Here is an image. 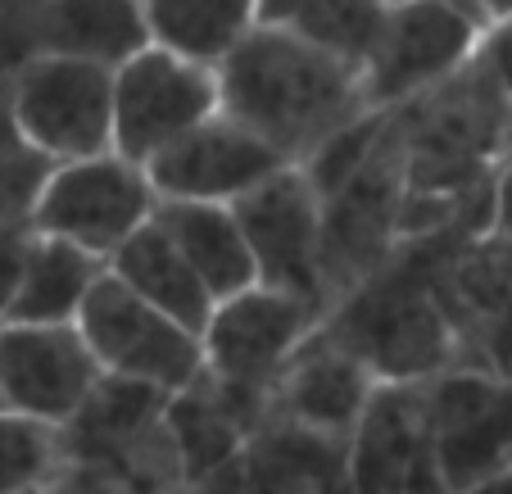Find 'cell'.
<instances>
[{
  "label": "cell",
  "mask_w": 512,
  "mask_h": 494,
  "mask_svg": "<svg viewBox=\"0 0 512 494\" xmlns=\"http://www.w3.org/2000/svg\"><path fill=\"white\" fill-rule=\"evenodd\" d=\"M236 223L254 254V272L263 286L304 295L322 304L331 318L327 272H322V195L304 177L300 164H286L232 204Z\"/></svg>",
  "instance_id": "obj_9"
},
{
  "label": "cell",
  "mask_w": 512,
  "mask_h": 494,
  "mask_svg": "<svg viewBox=\"0 0 512 494\" xmlns=\"http://www.w3.org/2000/svg\"><path fill=\"white\" fill-rule=\"evenodd\" d=\"M485 23L449 0H390L358 68L363 109H399L440 87L476 55Z\"/></svg>",
  "instance_id": "obj_4"
},
{
  "label": "cell",
  "mask_w": 512,
  "mask_h": 494,
  "mask_svg": "<svg viewBox=\"0 0 512 494\" xmlns=\"http://www.w3.org/2000/svg\"><path fill=\"white\" fill-rule=\"evenodd\" d=\"M372 390H377V372L358 359L349 345H331V340H309V345L290 359L281 381L272 386V417L286 427H300L309 436L340 440L345 445L354 436L358 417L368 408Z\"/></svg>",
  "instance_id": "obj_12"
},
{
  "label": "cell",
  "mask_w": 512,
  "mask_h": 494,
  "mask_svg": "<svg viewBox=\"0 0 512 494\" xmlns=\"http://www.w3.org/2000/svg\"><path fill=\"white\" fill-rule=\"evenodd\" d=\"M100 377L73 322H0V408L68 427Z\"/></svg>",
  "instance_id": "obj_10"
},
{
  "label": "cell",
  "mask_w": 512,
  "mask_h": 494,
  "mask_svg": "<svg viewBox=\"0 0 512 494\" xmlns=\"http://www.w3.org/2000/svg\"><path fill=\"white\" fill-rule=\"evenodd\" d=\"M105 268L123 281L127 291H136L145 304H155L159 313H168V318H177L182 327H191L195 336L204 331V322H209V313H213V295H209V286L195 277V268L182 259V250L168 241V232L155 218L136 227L105 259Z\"/></svg>",
  "instance_id": "obj_14"
},
{
  "label": "cell",
  "mask_w": 512,
  "mask_h": 494,
  "mask_svg": "<svg viewBox=\"0 0 512 494\" xmlns=\"http://www.w3.org/2000/svg\"><path fill=\"white\" fill-rule=\"evenodd\" d=\"M150 46L218 68L259 23V0H141Z\"/></svg>",
  "instance_id": "obj_17"
},
{
  "label": "cell",
  "mask_w": 512,
  "mask_h": 494,
  "mask_svg": "<svg viewBox=\"0 0 512 494\" xmlns=\"http://www.w3.org/2000/svg\"><path fill=\"white\" fill-rule=\"evenodd\" d=\"M454 494H512V463H503V467H494V472L476 476V481H467L463 490H454Z\"/></svg>",
  "instance_id": "obj_24"
},
{
  "label": "cell",
  "mask_w": 512,
  "mask_h": 494,
  "mask_svg": "<svg viewBox=\"0 0 512 494\" xmlns=\"http://www.w3.org/2000/svg\"><path fill=\"white\" fill-rule=\"evenodd\" d=\"M41 55V0H0V82Z\"/></svg>",
  "instance_id": "obj_21"
},
{
  "label": "cell",
  "mask_w": 512,
  "mask_h": 494,
  "mask_svg": "<svg viewBox=\"0 0 512 494\" xmlns=\"http://www.w3.org/2000/svg\"><path fill=\"white\" fill-rule=\"evenodd\" d=\"M100 272H105V259L68 241H55V236L32 232L10 309L0 322H73Z\"/></svg>",
  "instance_id": "obj_16"
},
{
  "label": "cell",
  "mask_w": 512,
  "mask_h": 494,
  "mask_svg": "<svg viewBox=\"0 0 512 494\" xmlns=\"http://www.w3.org/2000/svg\"><path fill=\"white\" fill-rule=\"evenodd\" d=\"M508 463H512V454H508Z\"/></svg>",
  "instance_id": "obj_28"
},
{
  "label": "cell",
  "mask_w": 512,
  "mask_h": 494,
  "mask_svg": "<svg viewBox=\"0 0 512 494\" xmlns=\"http://www.w3.org/2000/svg\"><path fill=\"white\" fill-rule=\"evenodd\" d=\"M286 159L259 141L236 118L213 114L186 136H177L168 150H159L145 177L159 200H191V204H236L259 182H268Z\"/></svg>",
  "instance_id": "obj_11"
},
{
  "label": "cell",
  "mask_w": 512,
  "mask_h": 494,
  "mask_svg": "<svg viewBox=\"0 0 512 494\" xmlns=\"http://www.w3.org/2000/svg\"><path fill=\"white\" fill-rule=\"evenodd\" d=\"M381 14L386 0H259V23L290 32L354 68L368 59Z\"/></svg>",
  "instance_id": "obj_18"
},
{
  "label": "cell",
  "mask_w": 512,
  "mask_h": 494,
  "mask_svg": "<svg viewBox=\"0 0 512 494\" xmlns=\"http://www.w3.org/2000/svg\"><path fill=\"white\" fill-rule=\"evenodd\" d=\"M322 322H327L322 304L277 291V286H263V281L227 295V300H213V313L200 331L204 381L232 408L241 427H245L241 408L268 404L281 372L318 336Z\"/></svg>",
  "instance_id": "obj_2"
},
{
  "label": "cell",
  "mask_w": 512,
  "mask_h": 494,
  "mask_svg": "<svg viewBox=\"0 0 512 494\" xmlns=\"http://www.w3.org/2000/svg\"><path fill=\"white\" fill-rule=\"evenodd\" d=\"M213 78L218 114L250 127L286 164H304L336 127L368 114L354 64L268 23H254Z\"/></svg>",
  "instance_id": "obj_1"
},
{
  "label": "cell",
  "mask_w": 512,
  "mask_h": 494,
  "mask_svg": "<svg viewBox=\"0 0 512 494\" xmlns=\"http://www.w3.org/2000/svg\"><path fill=\"white\" fill-rule=\"evenodd\" d=\"M345 494H449L417 381H377L345 440Z\"/></svg>",
  "instance_id": "obj_8"
},
{
  "label": "cell",
  "mask_w": 512,
  "mask_h": 494,
  "mask_svg": "<svg viewBox=\"0 0 512 494\" xmlns=\"http://www.w3.org/2000/svg\"><path fill=\"white\" fill-rule=\"evenodd\" d=\"M150 46L141 0H41V55L118 68Z\"/></svg>",
  "instance_id": "obj_15"
},
{
  "label": "cell",
  "mask_w": 512,
  "mask_h": 494,
  "mask_svg": "<svg viewBox=\"0 0 512 494\" xmlns=\"http://www.w3.org/2000/svg\"><path fill=\"white\" fill-rule=\"evenodd\" d=\"M10 141H19V132H14V105H10V82H0V146H10Z\"/></svg>",
  "instance_id": "obj_25"
},
{
  "label": "cell",
  "mask_w": 512,
  "mask_h": 494,
  "mask_svg": "<svg viewBox=\"0 0 512 494\" xmlns=\"http://www.w3.org/2000/svg\"><path fill=\"white\" fill-rule=\"evenodd\" d=\"M476 59L485 64V73L499 82V91L508 96V105H512V14L485 23L481 46H476Z\"/></svg>",
  "instance_id": "obj_22"
},
{
  "label": "cell",
  "mask_w": 512,
  "mask_h": 494,
  "mask_svg": "<svg viewBox=\"0 0 512 494\" xmlns=\"http://www.w3.org/2000/svg\"><path fill=\"white\" fill-rule=\"evenodd\" d=\"M386 5H390V0H386ZM449 5H463V10H472L476 14V5H472V0H449ZM476 19H481V14H476ZM485 23V19H481Z\"/></svg>",
  "instance_id": "obj_27"
},
{
  "label": "cell",
  "mask_w": 512,
  "mask_h": 494,
  "mask_svg": "<svg viewBox=\"0 0 512 494\" xmlns=\"http://www.w3.org/2000/svg\"><path fill=\"white\" fill-rule=\"evenodd\" d=\"M73 327L82 331L100 372L114 381L177 395L204 377L200 336L177 318L159 313L155 304H145L136 291H127L109 268L91 281Z\"/></svg>",
  "instance_id": "obj_3"
},
{
  "label": "cell",
  "mask_w": 512,
  "mask_h": 494,
  "mask_svg": "<svg viewBox=\"0 0 512 494\" xmlns=\"http://www.w3.org/2000/svg\"><path fill=\"white\" fill-rule=\"evenodd\" d=\"M50 159L28 150L23 141L0 146V232H14V227L32 223V209H37V195L50 177Z\"/></svg>",
  "instance_id": "obj_20"
},
{
  "label": "cell",
  "mask_w": 512,
  "mask_h": 494,
  "mask_svg": "<svg viewBox=\"0 0 512 494\" xmlns=\"http://www.w3.org/2000/svg\"><path fill=\"white\" fill-rule=\"evenodd\" d=\"M218 114V78L209 64L164 46H141L114 68V155L150 164L177 136Z\"/></svg>",
  "instance_id": "obj_7"
},
{
  "label": "cell",
  "mask_w": 512,
  "mask_h": 494,
  "mask_svg": "<svg viewBox=\"0 0 512 494\" xmlns=\"http://www.w3.org/2000/svg\"><path fill=\"white\" fill-rule=\"evenodd\" d=\"M28 236H32V227L0 232V318H5V309H10V295H14V281H19V268H23Z\"/></svg>",
  "instance_id": "obj_23"
},
{
  "label": "cell",
  "mask_w": 512,
  "mask_h": 494,
  "mask_svg": "<svg viewBox=\"0 0 512 494\" xmlns=\"http://www.w3.org/2000/svg\"><path fill=\"white\" fill-rule=\"evenodd\" d=\"M155 186L141 164L114 155H87L55 164L32 209V232L68 241L78 250L109 259L141 223L155 218Z\"/></svg>",
  "instance_id": "obj_6"
},
{
  "label": "cell",
  "mask_w": 512,
  "mask_h": 494,
  "mask_svg": "<svg viewBox=\"0 0 512 494\" xmlns=\"http://www.w3.org/2000/svg\"><path fill=\"white\" fill-rule=\"evenodd\" d=\"M68 454L64 427L0 408V494H41Z\"/></svg>",
  "instance_id": "obj_19"
},
{
  "label": "cell",
  "mask_w": 512,
  "mask_h": 494,
  "mask_svg": "<svg viewBox=\"0 0 512 494\" xmlns=\"http://www.w3.org/2000/svg\"><path fill=\"white\" fill-rule=\"evenodd\" d=\"M155 223L168 232V241L182 250V259L195 268V277L209 286L213 300L245 291L259 281L254 254L236 223L232 204H191V200H159Z\"/></svg>",
  "instance_id": "obj_13"
},
{
  "label": "cell",
  "mask_w": 512,
  "mask_h": 494,
  "mask_svg": "<svg viewBox=\"0 0 512 494\" xmlns=\"http://www.w3.org/2000/svg\"><path fill=\"white\" fill-rule=\"evenodd\" d=\"M476 5V14H481L485 23H494V19H503V14H512V0H472Z\"/></svg>",
  "instance_id": "obj_26"
},
{
  "label": "cell",
  "mask_w": 512,
  "mask_h": 494,
  "mask_svg": "<svg viewBox=\"0 0 512 494\" xmlns=\"http://www.w3.org/2000/svg\"><path fill=\"white\" fill-rule=\"evenodd\" d=\"M14 132L50 164L114 150V68L37 55L10 82Z\"/></svg>",
  "instance_id": "obj_5"
}]
</instances>
